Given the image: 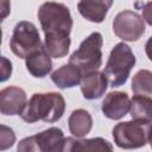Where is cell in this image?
<instances>
[{
    "label": "cell",
    "instance_id": "6da1fadb",
    "mask_svg": "<svg viewBox=\"0 0 152 152\" xmlns=\"http://www.w3.org/2000/svg\"><path fill=\"white\" fill-rule=\"evenodd\" d=\"M65 112V100L61 93H34L26 102L20 118L27 122L33 124L44 121L52 124L58 121Z\"/></svg>",
    "mask_w": 152,
    "mask_h": 152
},
{
    "label": "cell",
    "instance_id": "7a4b0ae2",
    "mask_svg": "<svg viewBox=\"0 0 152 152\" xmlns=\"http://www.w3.org/2000/svg\"><path fill=\"white\" fill-rule=\"evenodd\" d=\"M38 19L45 38L70 37L74 20L69 8L62 2H43L38 10Z\"/></svg>",
    "mask_w": 152,
    "mask_h": 152
},
{
    "label": "cell",
    "instance_id": "3957f363",
    "mask_svg": "<svg viewBox=\"0 0 152 152\" xmlns=\"http://www.w3.org/2000/svg\"><path fill=\"white\" fill-rule=\"evenodd\" d=\"M135 61L132 49L126 43L121 42L114 45L102 71L110 87H121L127 82Z\"/></svg>",
    "mask_w": 152,
    "mask_h": 152
},
{
    "label": "cell",
    "instance_id": "277c9868",
    "mask_svg": "<svg viewBox=\"0 0 152 152\" xmlns=\"http://www.w3.org/2000/svg\"><path fill=\"white\" fill-rule=\"evenodd\" d=\"M103 38L100 32H91L69 57V63L78 68L82 76L99 71L102 65Z\"/></svg>",
    "mask_w": 152,
    "mask_h": 152
},
{
    "label": "cell",
    "instance_id": "5b68a950",
    "mask_svg": "<svg viewBox=\"0 0 152 152\" xmlns=\"http://www.w3.org/2000/svg\"><path fill=\"white\" fill-rule=\"evenodd\" d=\"M151 135V122L124 121L113 128V139L118 147L124 150H135L148 145Z\"/></svg>",
    "mask_w": 152,
    "mask_h": 152
},
{
    "label": "cell",
    "instance_id": "8992f818",
    "mask_svg": "<svg viewBox=\"0 0 152 152\" xmlns=\"http://www.w3.org/2000/svg\"><path fill=\"white\" fill-rule=\"evenodd\" d=\"M42 45L38 28L33 23L21 20L15 24L10 39V48L17 57L25 59Z\"/></svg>",
    "mask_w": 152,
    "mask_h": 152
},
{
    "label": "cell",
    "instance_id": "52a82bcc",
    "mask_svg": "<svg viewBox=\"0 0 152 152\" xmlns=\"http://www.w3.org/2000/svg\"><path fill=\"white\" fill-rule=\"evenodd\" d=\"M115 36L124 42H137L145 33V21L141 15L131 10L119 12L113 20Z\"/></svg>",
    "mask_w": 152,
    "mask_h": 152
},
{
    "label": "cell",
    "instance_id": "ba28073f",
    "mask_svg": "<svg viewBox=\"0 0 152 152\" xmlns=\"http://www.w3.org/2000/svg\"><path fill=\"white\" fill-rule=\"evenodd\" d=\"M26 102V93L20 87L10 86L0 90V114L2 115H20Z\"/></svg>",
    "mask_w": 152,
    "mask_h": 152
},
{
    "label": "cell",
    "instance_id": "9c48e42d",
    "mask_svg": "<svg viewBox=\"0 0 152 152\" xmlns=\"http://www.w3.org/2000/svg\"><path fill=\"white\" fill-rule=\"evenodd\" d=\"M101 110L106 118L120 120L129 110V96L125 91H110L103 99Z\"/></svg>",
    "mask_w": 152,
    "mask_h": 152
},
{
    "label": "cell",
    "instance_id": "30bf717a",
    "mask_svg": "<svg viewBox=\"0 0 152 152\" xmlns=\"http://www.w3.org/2000/svg\"><path fill=\"white\" fill-rule=\"evenodd\" d=\"M81 93L87 100H97L107 90L108 81L102 71H95L82 76L80 82Z\"/></svg>",
    "mask_w": 152,
    "mask_h": 152
},
{
    "label": "cell",
    "instance_id": "8fae6325",
    "mask_svg": "<svg viewBox=\"0 0 152 152\" xmlns=\"http://www.w3.org/2000/svg\"><path fill=\"white\" fill-rule=\"evenodd\" d=\"M25 65L27 71L37 78L48 76L52 70V61L44 45L25 58Z\"/></svg>",
    "mask_w": 152,
    "mask_h": 152
},
{
    "label": "cell",
    "instance_id": "7c38bea8",
    "mask_svg": "<svg viewBox=\"0 0 152 152\" xmlns=\"http://www.w3.org/2000/svg\"><path fill=\"white\" fill-rule=\"evenodd\" d=\"M113 5L110 0H99V1H78L77 10L80 14L90 23H102L108 13V10Z\"/></svg>",
    "mask_w": 152,
    "mask_h": 152
},
{
    "label": "cell",
    "instance_id": "4fadbf2b",
    "mask_svg": "<svg viewBox=\"0 0 152 152\" xmlns=\"http://www.w3.org/2000/svg\"><path fill=\"white\" fill-rule=\"evenodd\" d=\"M81 80H82L81 71L78 70L77 66L70 63L59 66L57 70H55L51 74V81L59 89L74 88L80 84Z\"/></svg>",
    "mask_w": 152,
    "mask_h": 152
},
{
    "label": "cell",
    "instance_id": "5bb4252c",
    "mask_svg": "<svg viewBox=\"0 0 152 152\" xmlns=\"http://www.w3.org/2000/svg\"><path fill=\"white\" fill-rule=\"evenodd\" d=\"M68 126L70 133L76 138L86 137L93 127V118L91 114L83 109L78 108L71 112L68 119Z\"/></svg>",
    "mask_w": 152,
    "mask_h": 152
},
{
    "label": "cell",
    "instance_id": "9a60e30c",
    "mask_svg": "<svg viewBox=\"0 0 152 152\" xmlns=\"http://www.w3.org/2000/svg\"><path fill=\"white\" fill-rule=\"evenodd\" d=\"M69 152H114L113 145L104 138L72 139Z\"/></svg>",
    "mask_w": 152,
    "mask_h": 152
},
{
    "label": "cell",
    "instance_id": "2e32d148",
    "mask_svg": "<svg viewBox=\"0 0 152 152\" xmlns=\"http://www.w3.org/2000/svg\"><path fill=\"white\" fill-rule=\"evenodd\" d=\"M151 106L152 100L148 96L134 95L132 100H129V114L132 120L151 122Z\"/></svg>",
    "mask_w": 152,
    "mask_h": 152
},
{
    "label": "cell",
    "instance_id": "e0dca14e",
    "mask_svg": "<svg viewBox=\"0 0 152 152\" xmlns=\"http://www.w3.org/2000/svg\"><path fill=\"white\" fill-rule=\"evenodd\" d=\"M34 135L43 152H52L59 141L64 138L63 131L58 127H50Z\"/></svg>",
    "mask_w": 152,
    "mask_h": 152
},
{
    "label": "cell",
    "instance_id": "ac0fdd59",
    "mask_svg": "<svg viewBox=\"0 0 152 152\" xmlns=\"http://www.w3.org/2000/svg\"><path fill=\"white\" fill-rule=\"evenodd\" d=\"M132 91L134 95L151 97L152 94V72L147 69L139 70L132 80Z\"/></svg>",
    "mask_w": 152,
    "mask_h": 152
},
{
    "label": "cell",
    "instance_id": "d6986e66",
    "mask_svg": "<svg viewBox=\"0 0 152 152\" xmlns=\"http://www.w3.org/2000/svg\"><path fill=\"white\" fill-rule=\"evenodd\" d=\"M17 137L14 131L6 125L0 124V151L10 150L15 144Z\"/></svg>",
    "mask_w": 152,
    "mask_h": 152
},
{
    "label": "cell",
    "instance_id": "ffe728a7",
    "mask_svg": "<svg viewBox=\"0 0 152 152\" xmlns=\"http://www.w3.org/2000/svg\"><path fill=\"white\" fill-rule=\"evenodd\" d=\"M17 152H43L36 135H30L21 139L17 145Z\"/></svg>",
    "mask_w": 152,
    "mask_h": 152
},
{
    "label": "cell",
    "instance_id": "44dd1931",
    "mask_svg": "<svg viewBox=\"0 0 152 152\" xmlns=\"http://www.w3.org/2000/svg\"><path fill=\"white\" fill-rule=\"evenodd\" d=\"M12 71H13L12 62L7 57L0 56V83L10 80L12 76Z\"/></svg>",
    "mask_w": 152,
    "mask_h": 152
},
{
    "label": "cell",
    "instance_id": "7402d4cb",
    "mask_svg": "<svg viewBox=\"0 0 152 152\" xmlns=\"http://www.w3.org/2000/svg\"><path fill=\"white\" fill-rule=\"evenodd\" d=\"M11 13V2L7 0H0V23L7 18Z\"/></svg>",
    "mask_w": 152,
    "mask_h": 152
},
{
    "label": "cell",
    "instance_id": "603a6c76",
    "mask_svg": "<svg viewBox=\"0 0 152 152\" xmlns=\"http://www.w3.org/2000/svg\"><path fill=\"white\" fill-rule=\"evenodd\" d=\"M151 6H152V2H146L145 4V8H144V14H142V19H145L146 21H147V24L148 25H152V20H151V14H150V12H151Z\"/></svg>",
    "mask_w": 152,
    "mask_h": 152
},
{
    "label": "cell",
    "instance_id": "cb8c5ba5",
    "mask_svg": "<svg viewBox=\"0 0 152 152\" xmlns=\"http://www.w3.org/2000/svg\"><path fill=\"white\" fill-rule=\"evenodd\" d=\"M1 42H2V30L0 27V45H1Z\"/></svg>",
    "mask_w": 152,
    "mask_h": 152
},
{
    "label": "cell",
    "instance_id": "d4e9b609",
    "mask_svg": "<svg viewBox=\"0 0 152 152\" xmlns=\"http://www.w3.org/2000/svg\"><path fill=\"white\" fill-rule=\"evenodd\" d=\"M0 56H1V55H0Z\"/></svg>",
    "mask_w": 152,
    "mask_h": 152
}]
</instances>
